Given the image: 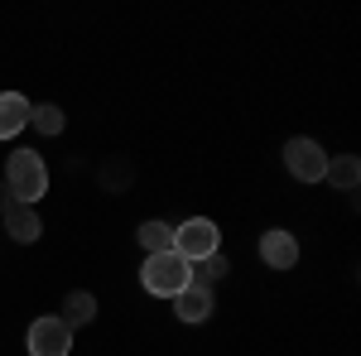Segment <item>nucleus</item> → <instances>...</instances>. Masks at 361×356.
<instances>
[{
    "instance_id": "nucleus-10",
    "label": "nucleus",
    "mask_w": 361,
    "mask_h": 356,
    "mask_svg": "<svg viewBox=\"0 0 361 356\" xmlns=\"http://www.w3.org/2000/svg\"><path fill=\"white\" fill-rule=\"evenodd\" d=\"M68 328H82V323H92L97 318V299L87 294V289H73L68 299H63V313H58Z\"/></svg>"
},
{
    "instance_id": "nucleus-1",
    "label": "nucleus",
    "mask_w": 361,
    "mask_h": 356,
    "mask_svg": "<svg viewBox=\"0 0 361 356\" xmlns=\"http://www.w3.org/2000/svg\"><path fill=\"white\" fill-rule=\"evenodd\" d=\"M15 202H25L34 207L44 192H49V164H44V154H34V149H15L10 159H5V178H0Z\"/></svg>"
},
{
    "instance_id": "nucleus-5",
    "label": "nucleus",
    "mask_w": 361,
    "mask_h": 356,
    "mask_svg": "<svg viewBox=\"0 0 361 356\" xmlns=\"http://www.w3.org/2000/svg\"><path fill=\"white\" fill-rule=\"evenodd\" d=\"M68 352H73V328L58 313L29 323V356H68Z\"/></svg>"
},
{
    "instance_id": "nucleus-3",
    "label": "nucleus",
    "mask_w": 361,
    "mask_h": 356,
    "mask_svg": "<svg viewBox=\"0 0 361 356\" xmlns=\"http://www.w3.org/2000/svg\"><path fill=\"white\" fill-rule=\"evenodd\" d=\"M217 241H222V231H217V221H207V217H188L183 226H173V250H178L188 265L217 255Z\"/></svg>"
},
{
    "instance_id": "nucleus-6",
    "label": "nucleus",
    "mask_w": 361,
    "mask_h": 356,
    "mask_svg": "<svg viewBox=\"0 0 361 356\" xmlns=\"http://www.w3.org/2000/svg\"><path fill=\"white\" fill-rule=\"evenodd\" d=\"M260 260H265L270 270H294V265H299V241H294V231L270 226V231L260 236Z\"/></svg>"
},
{
    "instance_id": "nucleus-12",
    "label": "nucleus",
    "mask_w": 361,
    "mask_h": 356,
    "mask_svg": "<svg viewBox=\"0 0 361 356\" xmlns=\"http://www.w3.org/2000/svg\"><path fill=\"white\" fill-rule=\"evenodd\" d=\"M135 236H140V246L149 250V255H159V250H173V226H169V221H145Z\"/></svg>"
},
{
    "instance_id": "nucleus-9",
    "label": "nucleus",
    "mask_w": 361,
    "mask_h": 356,
    "mask_svg": "<svg viewBox=\"0 0 361 356\" xmlns=\"http://www.w3.org/2000/svg\"><path fill=\"white\" fill-rule=\"evenodd\" d=\"M173 313H178L183 323H207V318H212V289L188 284L183 294H173Z\"/></svg>"
},
{
    "instance_id": "nucleus-13",
    "label": "nucleus",
    "mask_w": 361,
    "mask_h": 356,
    "mask_svg": "<svg viewBox=\"0 0 361 356\" xmlns=\"http://www.w3.org/2000/svg\"><path fill=\"white\" fill-rule=\"evenodd\" d=\"M63 121H68V116H63V106H54V102L29 111V125H34L39 135H63Z\"/></svg>"
},
{
    "instance_id": "nucleus-8",
    "label": "nucleus",
    "mask_w": 361,
    "mask_h": 356,
    "mask_svg": "<svg viewBox=\"0 0 361 356\" xmlns=\"http://www.w3.org/2000/svg\"><path fill=\"white\" fill-rule=\"evenodd\" d=\"M29 102L25 92H0V140H15L20 130L29 125Z\"/></svg>"
},
{
    "instance_id": "nucleus-2",
    "label": "nucleus",
    "mask_w": 361,
    "mask_h": 356,
    "mask_svg": "<svg viewBox=\"0 0 361 356\" xmlns=\"http://www.w3.org/2000/svg\"><path fill=\"white\" fill-rule=\"evenodd\" d=\"M140 284H145V294H154V299H173V294H183V289L193 284V265H188L178 250H159V255L145 260Z\"/></svg>"
},
{
    "instance_id": "nucleus-15",
    "label": "nucleus",
    "mask_w": 361,
    "mask_h": 356,
    "mask_svg": "<svg viewBox=\"0 0 361 356\" xmlns=\"http://www.w3.org/2000/svg\"><path fill=\"white\" fill-rule=\"evenodd\" d=\"M10 202H15V197H10V188H5V183H0V212H5V207H10Z\"/></svg>"
},
{
    "instance_id": "nucleus-14",
    "label": "nucleus",
    "mask_w": 361,
    "mask_h": 356,
    "mask_svg": "<svg viewBox=\"0 0 361 356\" xmlns=\"http://www.w3.org/2000/svg\"><path fill=\"white\" fill-rule=\"evenodd\" d=\"M222 274H226V255L217 250V255H207V260H197V265H193V284L207 289V284H212V279H222Z\"/></svg>"
},
{
    "instance_id": "nucleus-7",
    "label": "nucleus",
    "mask_w": 361,
    "mask_h": 356,
    "mask_svg": "<svg viewBox=\"0 0 361 356\" xmlns=\"http://www.w3.org/2000/svg\"><path fill=\"white\" fill-rule=\"evenodd\" d=\"M5 231H10L20 246H29V241H39V236H44V221H39V212H34V207L10 202V207H5Z\"/></svg>"
},
{
    "instance_id": "nucleus-11",
    "label": "nucleus",
    "mask_w": 361,
    "mask_h": 356,
    "mask_svg": "<svg viewBox=\"0 0 361 356\" xmlns=\"http://www.w3.org/2000/svg\"><path fill=\"white\" fill-rule=\"evenodd\" d=\"M328 178H333V188H357L361 183V159L357 154H337V159H328Z\"/></svg>"
},
{
    "instance_id": "nucleus-4",
    "label": "nucleus",
    "mask_w": 361,
    "mask_h": 356,
    "mask_svg": "<svg viewBox=\"0 0 361 356\" xmlns=\"http://www.w3.org/2000/svg\"><path fill=\"white\" fill-rule=\"evenodd\" d=\"M328 159H333V154L308 135L284 145V164H289V173H294L299 183H323V178H328Z\"/></svg>"
}]
</instances>
